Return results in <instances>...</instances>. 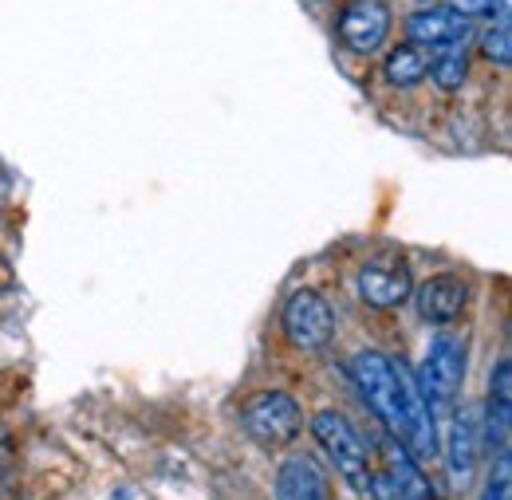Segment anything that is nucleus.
Instances as JSON below:
<instances>
[{"label": "nucleus", "instance_id": "obj_14", "mask_svg": "<svg viewBox=\"0 0 512 500\" xmlns=\"http://www.w3.org/2000/svg\"><path fill=\"white\" fill-rule=\"evenodd\" d=\"M426 67H430V60H426V52L418 44H398L386 56V79L394 87H414V83L426 79Z\"/></svg>", "mask_w": 512, "mask_h": 500}, {"label": "nucleus", "instance_id": "obj_11", "mask_svg": "<svg viewBox=\"0 0 512 500\" xmlns=\"http://www.w3.org/2000/svg\"><path fill=\"white\" fill-rule=\"evenodd\" d=\"M379 457H383V473L390 477V485L402 493V500H438L434 489H430V481L422 477L414 453L394 438V434H386V438L379 441Z\"/></svg>", "mask_w": 512, "mask_h": 500}, {"label": "nucleus", "instance_id": "obj_6", "mask_svg": "<svg viewBox=\"0 0 512 500\" xmlns=\"http://www.w3.org/2000/svg\"><path fill=\"white\" fill-rule=\"evenodd\" d=\"M335 36L355 56H375L390 36V8L383 0H347L335 24Z\"/></svg>", "mask_w": 512, "mask_h": 500}, {"label": "nucleus", "instance_id": "obj_9", "mask_svg": "<svg viewBox=\"0 0 512 500\" xmlns=\"http://www.w3.org/2000/svg\"><path fill=\"white\" fill-rule=\"evenodd\" d=\"M414 304H418V315L422 323L430 327H449L453 319H461L465 304H469V284L453 272H442V276H430L426 284H418L414 292Z\"/></svg>", "mask_w": 512, "mask_h": 500}, {"label": "nucleus", "instance_id": "obj_15", "mask_svg": "<svg viewBox=\"0 0 512 500\" xmlns=\"http://www.w3.org/2000/svg\"><path fill=\"white\" fill-rule=\"evenodd\" d=\"M426 75L442 87V91H461V83H465V75H469V56H465V44H457V48H442L430 67H426Z\"/></svg>", "mask_w": 512, "mask_h": 500}, {"label": "nucleus", "instance_id": "obj_17", "mask_svg": "<svg viewBox=\"0 0 512 500\" xmlns=\"http://www.w3.org/2000/svg\"><path fill=\"white\" fill-rule=\"evenodd\" d=\"M512 457H509V449H501L497 453V477L489 481V489L481 493V500H509V489H512Z\"/></svg>", "mask_w": 512, "mask_h": 500}, {"label": "nucleus", "instance_id": "obj_7", "mask_svg": "<svg viewBox=\"0 0 512 500\" xmlns=\"http://www.w3.org/2000/svg\"><path fill=\"white\" fill-rule=\"evenodd\" d=\"M414 292V280H410V264L394 252L386 256H375L359 268V296L363 304L379 308V312H390V308H402Z\"/></svg>", "mask_w": 512, "mask_h": 500}, {"label": "nucleus", "instance_id": "obj_5", "mask_svg": "<svg viewBox=\"0 0 512 500\" xmlns=\"http://www.w3.org/2000/svg\"><path fill=\"white\" fill-rule=\"evenodd\" d=\"M351 382L386 426V434H398V363L379 351H359L351 359Z\"/></svg>", "mask_w": 512, "mask_h": 500}, {"label": "nucleus", "instance_id": "obj_1", "mask_svg": "<svg viewBox=\"0 0 512 500\" xmlns=\"http://www.w3.org/2000/svg\"><path fill=\"white\" fill-rule=\"evenodd\" d=\"M418 390L426 398V406L434 410V418H446L461 394V382H465V339L457 335H438L418 367Z\"/></svg>", "mask_w": 512, "mask_h": 500}, {"label": "nucleus", "instance_id": "obj_13", "mask_svg": "<svg viewBox=\"0 0 512 500\" xmlns=\"http://www.w3.org/2000/svg\"><path fill=\"white\" fill-rule=\"evenodd\" d=\"M509 422H512V363L509 355L497 359V371L489 382V402H485V441L497 449H509Z\"/></svg>", "mask_w": 512, "mask_h": 500}, {"label": "nucleus", "instance_id": "obj_10", "mask_svg": "<svg viewBox=\"0 0 512 500\" xmlns=\"http://www.w3.org/2000/svg\"><path fill=\"white\" fill-rule=\"evenodd\" d=\"M438 449H446L449 481L457 489H469L473 469H477V422L469 410H449L446 434H438Z\"/></svg>", "mask_w": 512, "mask_h": 500}, {"label": "nucleus", "instance_id": "obj_12", "mask_svg": "<svg viewBox=\"0 0 512 500\" xmlns=\"http://www.w3.org/2000/svg\"><path fill=\"white\" fill-rule=\"evenodd\" d=\"M276 500H331L327 477L308 453L284 457V465L276 473Z\"/></svg>", "mask_w": 512, "mask_h": 500}, {"label": "nucleus", "instance_id": "obj_8", "mask_svg": "<svg viewBox=\"0 0 512 500\" xmlns=\"http://www.w3.org/2000/svg\"><path fill=\"white\" fill-rule=\"evenodd\" d=\"M406 36L418 48L442 52V48H457L473 36V20L453 12V8H418L406 16Z\"/></svg>", "mask_w": 512, "mask_h": 500}, {"label": "nucleus", "instance_id": "obj_16", "mask_svg": "<svg viewBox=\"0 0 512 500\" xmlns=\"http://www.w3.org/2000/svg\"><path fill=\"white\" fill-rule=\"evenodd\" d=\"M481 52L497 67H509L512 63V32H509V16H497V24H489L481 32Z\"/></svg>", "mask_w": 512, "mask_h": 500}, {"label": "nucleus", "instance_id": "obj_18", "mask_svg": "<svg viewBox=\"0 0 512 500\" xmlns=\"http://www.w3.org/2000/svg\"><path fill=\"white\" fill-rule=\"evenodd\" d=\"M449 8L453 12H461V16H509V0H449Z\"/></svg>", "mask_w": 512, "mask_h": 500}, {"label": "nucleus", "instance_id": "obj_4", "mask_svg": "<svg viewBox=\"0 0 512 500\" xmlns=\"http://www.w3.org/2000/svg\"><path fill=\"white\" fill-rule=\"evenodd\" d=\"M280 323H284L288 343L296 351H304V355H320L335 339V312H331V304L323 300L320 292H312V288L292 292V300L284 304Z\"/></svg>", "mask_w": 512, "mask_h": 500}, {"label": "nucleus", "instance_id": "obj_3", "mask_svg": "<svg viewBox=\"0 0 512 500\" xmlns=\"http://www.w3.org/2000/svg\"><path fill=\"white\" fill-rule=\"evenodd\" d=\"M241 426L260 449H284L300 434V402L284 390H260L253 398H245Z\"/></svg>", "mask_w": 512, "mask_h": 500}, {"label": "nucleus", "instance_id": "obj_2", "mask_svg": "<svg viewBox=\"0 0 512 500\" xmlns=\"http://www.w3.org/2000/svg\"><path fill=\"white\" fill-rule=\"evenodd\" d=\"M312 434H316V441L323 445V453L331 457L335 473H339L351 489L367 493L375 469H371V461H367V445L355 434V426H351L343 414H335V410H320L316 422H312Z\"/></svg>", "mask_w": 512, "mask_h": 500}, {"label": "nucleus", "instance_id": "obj_19", "mask_svg": "<svg viewBox=\"0 0 512 500\" xmlns=\"http://www.w3.org/2000/svg\"><path fill=\"white\" fill-rule=\"evenodd\" d=\"M375 500H402V493L390 485V477L386 473H371V489H367Z\"/></svg>", "mask_w": 512, "mask_h": 500}]
</instances>
